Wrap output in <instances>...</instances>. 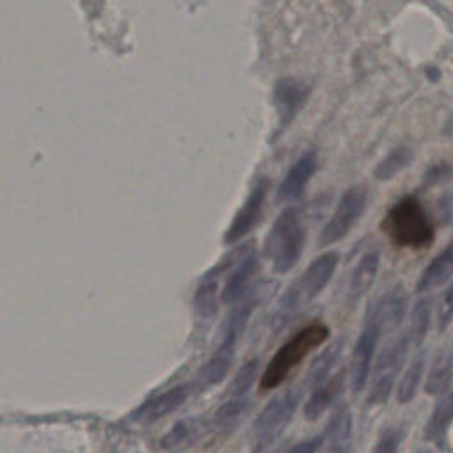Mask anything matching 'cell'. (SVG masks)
I'll use <instances>...</instances> for the list:
<instances>
[{"instance_id":"obj_1","label":"cell","mask_w":453,"mask_h":453,"mask_svg":"<svg viewBox=\"0 0 453 453\" xmlns=\"http://www.w3.org/2000/svg\"><path fill=\"white\" fill-rule=\"evenodd\" d=\"M393 244L402 248H425L435 237L434 225L416 196H405L396 202L380 223Z\"/></svg>"},{"instance_id":"obj_2","label":"cell","mask_w":453,"mask_h":453,"mask_svg":"<svg viewBox=\"0 0 453 453\" xmlns=\"http://www.w3.org/2000/svg\"><path fill=\"white\" fill-rule=\"evenodd\" d=\"M329 336V327L326 324L315 322L301 331H297L287 343L280 347V350L269 361L265 372L262 373L260 388L273 389L280 386L288 373L319 345H322Z\"/></svg>"},{"instance_id":"obj_3","label":"cell","mask_w":453,"mask_h":453,"mask_svg":"<svg viewBox=\"0 0 453 453\" xmlns=\"http://www.w3.org/2000/svg\"><path fill=\"white\" fill-rule=\"evenodd\" d=\"M304 225L296 207H287L273 223L265 239V255L276 273H288L304 248Z\"/></svg>"},{"instance_id":"obj_4","label":"cell","mask_w":453,"mask_h":453,"mask_svg":"<svg viewBox=\"0 0 453 453\" xmlns=\"http://www.w3.org/2000/svg\"><path fill=\"white\" fill-rule=\"evenodd\" d=\"M338 253L326 251L324 255L317 257L301 274V278L287 290L281 299V315H292L299 306L306 304L313 297L320 294V290L329 283L336 265H338Z\"/></svg>"},{"instance_id":"obj_5","label":"cell","mask_w":453,"mask_h":453,"mask_svg":"<svg viewBox=\"0 0 453 453\" xmlns=\"http://www.w3.org/2000/svg\"><path fill=\"white\" fill-rule=\"evenodd\" d=\"M411 345L412 343L405 331L400 333L396 338H393L389 343H386V347L379 354V359L373 368L372 388H370V393L366 398V402L370 405H382L388 402L393 384H395V377H396V373L402 366V361L405 359V354Z\"/></svg>"},{"instance_id":"obj_6","label":"cell","mask_w":453,"mask_h":453,"mask_svg":"<svg viewBox=\"0 0 453 453\" xmlns=\"http://www.w3.org/2000/svg\"><path fill=\"white\" fill-rule=\"evenodd\" d=\"M366 205V189L363 186L349 188L338 200L333 214L319 235V246H329L343 239L356 225Z\"/></svg>"},{"instance_id":"obj_7","label":"cell","mask_w":453,"mask_h":453,"mask_svg":"<svg viewBox=\"0 0 453 453\" xmlns=\"http://www.w3.org/2000/svg\"><path fill=\"white\" fill-rule=\"evenodd\" d=\"M299 402V395L296 391H287L283 395L274 396L260 412L255 421V432L258 439V446L265 448L273 444L285 426L290 423L296 407Z\"/></svg>"},{"instance_id":"obj_8","label":"cell","mask_w":453,"mask_h":453,"mask_svg":"<svg viewBox=\"0 0 453 453\" xmlns=\"http://www.w3.org/2000/svg\"><path fill=\"white\" fill-rule=\"evenodd\" d=\"M380 331H382L380 320H379L375 310L372 308L366 317V322L363 326V331L357 336V342L352 350V359H350V384L356 393L363 391V388L368 380V373L372 368L377 342L380 338Z\"/></svg>"},{"instance_id":"obj_9","label":"cell","mask_w":453,"mask_h":453,"mask_svg":"<svg viewBox=\"0 0 453 453\" xmlns=\"http://www.w3.org/2000/svg\"><path fill=\"white\" fill-rule=\"evenodd\" d=\"M265 195H267V182L262 180L253 188L248 200L244 202V205L235 214L232 225L228 226V230L225 234V242L232 244V242L239 241L241 237H244L246 234H250L255 228V225L258 223V219L262 216Z\"/></svg>"},{"instance_id":"obj_10","label":"cell","mask_w":453,"mask_h":453,"mask_svg":"<svg viewBox=\"0 0 453 453\" xmlns=\"http://www.w3.org/2000/svg\"><path fill=\"white\" fill-rule=\"evenodd\" d=\"M257 264H258V257H257L253 244L244 246V250L239 253L235 264L232 265V271L226 276V283L221 290L223 303L230 304V303L239 301L244 296L248 283L257 271Z\"/></svg>"},{"instance_id":"obj_11","label":"cell","mask_w":453,"mask_h":453,"mask_svg":"<svg viewBox=\"0 0 453 453\" xmlns=\"http://www.w3.org/2000/svg\"><path fill=\"white\" fill-rule=\"evenodd\" d=\"M315 168H317V156H315V152L313 150L304 152L292 165V168L288 170V173L281 180V184L278 188V200L280 202L297 200L303 195V191H304L310 177L313 175Z\"/></svg>"},{"instance_id":"obj_12","label":"cell","mask_w":453,"mask_h":453,"mask_svg":"<svg viewBox=\"0 0 453 453\" xmlns=\"http://www.w3.org/2000/svg\"><path fill=\"white\" fill-rule=\"evenodd\" d=\"M234 350L235 342L225 340L221 347L209 357V361H205V365L196 373V386L200 389H209L225 379L234 359Z\"/></svg>"},{"instance_id":"obj_13","label":"cell","mask_w":453,"mask_h":453,"mask_svg":"<svg viewBox=\"0 0 453 453\" xmlns=\"http://www.w3.org/2000/svg\"><path fill=\"white\" fill-rule=\"evenodd\" d=\"M188 386L186 384H180V386H175L157 396H154L152 400H149L138 412H136V421H142V423H152V421H157L161 419L163 416L173 412L175 409H179L186 398H188Z\"/></svg>"},{"instance_id":"obj_14","label":"cell","mask_w":453,"mask_h":453,"mask_svg":"<svg viewBox=\"0 0 453 453\" xmlns=\"http://www.w3.org/2000/svg\"><path fill=\"white\" fill-rule=\"evenodd\" d=\"M382 329H396L407 311V292L402 285L389 288L373 306Z\"/></svg>"},{"instance_id":"obj_15","label":"cell","mask_w":453,"mask_h":453,"mask_svg":"<svg viewBox=\"0 0 453 453\" xmlns=\"http://www.w3.org/2000/svg\"><path fill=\"white\" fill-rule=\"evenodd\" d=\"M342 388H343V372L333 373L324 380H320L319 384H315L308 402L304 403V416L308 419L319 418L336 400V396L342 393Z\"/></svg>"},{"instance_id":"obj_16","label":"cell","mask_w":453,"mask_h":453,"mask_svg":"<svg viewBox=\"0 0 453 453\" xmlns=\"http://www.w3.org/2000/svg\"><path fill=\"white\" fill-rule=\"evenodd\" d=\"M453 276V241L448 242L441 253H437L432 262L421 273L416 290L426 292L442 283H446Z\"/></svg>"},{"instance_id":"obj_17","label":"cell","mask_w":453,"mask_h":453,"mask_svg":"<svg viewBox=\"0 0 453 453\" xmlns=\"http://www.w3.org/2000/svg\"><path fill=\"white\" fill-rule=\"evenodd\" d=\"M379 264H380V257L377 251H368L357 260L349 281L350 301H359L372 288L379 271Z\"/></svg>"},{"instance_id":"obj_18","label":"cell","mask_w":453,"mask_h":453,"mask_svg":"<svg viewBox=\"0 0 453 453\" xmlns=\"http://www.w3.org/2000/svg\"><path fill=\"white\" fill-rule=\"evenodd\" d=\"M329 453H347L352 442V416L347 407L334 412L327 426Z\"/></svg>"},{"instance_id":"obj_19","label":"cell","mask_w":453,"mask_h":453,"mask_svg":"<svg viewBox=\"0 0 453 453\" xmlns=\"http://www.w3.org/2000/svg\"><path fill=\"white\" fill-rule=\"evenodd\" d=\"M453 382V350H442L430 368L425 389L430 395H442Z\"/></svg>"},{"instance_id":"obj_20","label":"cell","mask_w":453,"mask_h":453,"mask_svg":"<svg viewBox=\"0 0 453 453\" xmlns=\"http://www.w3.org/2000/svg\"><path fill=\"white\" fill-rule=\"evenodd\" d=\"M218 304H219L218 273L216 269H212L207 274H203V278L200 280L193 297V306L202 317H212L218 311Z\"/></svg>"},{"instance_id":"obj_21","label":"cell","mask_w":453,"mask_h":453,"mask_svg":"<svg viewBox=\"0 0 453 453\" xmlns=\"http://www.w3.org/2000/svg\"><path fill=\"white\" fill-rule=\"evenodd\" d=\"M453 421V388H449L446 393L441 395V400L437 402L430 421L426 425V439L430 441H441Z\"/></svg>"},{"instance_id":"obj_22","label":"cell","mask_w":453,"mask_h":453,"mask_svg":"<svg viewBox=\"0 0 453 453\" xmlns=\"http://www.w3.org/2000/svg\"><path fill=\"white\" fill-rule=\"evenodd\" d=\"M423 366H425V356L418 354L407 366V370L403 372L400 384L396 388V400L400 403H407L414 398L418 386L421 382V375H423Z\"/></svg>"},{"instance_id":"obj_23","label":"cell","mask_w":453,"mask_h":453,"mask_svg":"<svg viewBox=\"0 0 453 453\" xmlns=\"http://www.w3.org/2000/svg\"><path fill=\"white\" fill-rule=\"evenodd\" d=\"M304 96H306V88L301 83L294 80H283L276 88V101L280 104L281 115L290 119L294 111L299 108V104L303 103Z\"/></svg>"},{"instance_id":"obj_24","label":"cell","mask_w":453,"mask_h":453,"mask_svg":"<svg viewBox=\"0 0 453 453\" xmlns=\"http://www.w3.org/2000/svg\"><path fill=\"white\" fill-rule=\"evenodd\" d=\"M412 161V150L409 147H398L391 150L377 166H375V179L377 180H388L400 173L409 163Z\"/></svg>"},{"instance_id":"obj_25","label":"cell","mask_w":453,"mask_h":453,"mask_svg":"<svg viewBox=\"0 0 453 453\" xmlns=\"http://www.w3.org/2000/svg\"><path fill=\"white\" fill-rule=\"evenodd\" d=\"M428 324H430V301L421 299L412 306L411 320H409V326L405 329L412 345H419L425 340L426 331H428Z\"/></svg>"},{"instance_id":"obj_26","label":"cell","mask_w":453,"mask_h":453,"mask_svg":"<svg viewBox=\"0 0 453 453\" xmlns=\"http://www.w3.org/2000/svg\"><path fill=\"white\" fill-rule=\"evenodd\" d=\"M198 432L196 421H180L177 423L161 441L163 448L166 449H180L186 448L189 442L195 441V435Z\"/></svg>"},{"instance_id":"obj_27","label":"cell","mask_w":453,"mask_h":453,"mask_svg":"<svg viewBox=\"0 0 453 453\" xmlns=\"http://www.w3.org/2000/svg\"><path fill=\"white\" fill-rule=\"evenodd\" d=\"M248 398L242 395V396H232V400H228L226 403H223L219 407V411L216 412V423L223 428H232L239 419L241 416L246 412L248 409Z\"/></svg>"},{"instance_id":"obj_28","label":"cell","mask_w":453,"mask_h":453,"mask_svg":"<svg viewBox=\"0 0 453 453\" xmlns=\"http://www.w3.org/2000/svg\"><path fill=\"white\" fill-rule=\"evenodd\" d=\"M338 352H340L338 345H333L331 349H327L326 352H322V354L315 359L313 366L310 368V377H308L311 386H315V384H319L320 380H324L326 377H329L331 368L334 366V363H336V359H338Z\"/></svg>"},{"instance_id":"obj_29","label":"cell","mask_w":453,"mask_h":453,"mask_svg":"<svg viewBox=\"0 0 453 453\" xmlns=\"http://www.w3.org/2000/svg\"><path fill=\"white\" fill-rule=\"evenodd\" d=\"M257 370H258V363L257 359L246 363L235 375L232 386H230V391H232V396H242L246 393V389H250L255 375H257Z\"/></svg>"},{"instance_id":"obj_30","label":"cell","mask_w":453,"mask_h":453,"mask_svg":"<svg viewBox=\"0 0 453 453\" xmlns=\"http://www.w3.org/2000/svg\"><path fill=\"white\" fill-rule=\"evenodd\" d=\"M453 319V283L448 285V288L442 292L437 306V326L441 331L448 327V324Z\"/></svg>"},{"instance_id":"obj_31","label":"cell","mask_w":453,"mask_h":453,"mask_svg":"<svg viewBox=\"0 0 453 453\" xmlns=\"http://www.w3.org/2000/svg\"><path fill=\"white\" fill-rule=\"evenodd\" d=\"M400 439H402V434H400L398 428H395V426L386 428V430L379 435V441L375 442L373 453H396L398 444H400Z\"/></svg>"},{"instance_id":"obj_32","label":"cell","mask_w":453,"mask_h":453,"mask_svg":"<svg viewBox=\"0 0 453 453\" xmlns=\"http://www.w3.org/2000/svg\"><path fill=\"white\" fill-rule=\"evenodd\" d=\"M322 441H324L322 435L306 439V441L296 444L294 448H290L287 453H317L320 449V446H322Z\"/></svg>"}]
</instances>
